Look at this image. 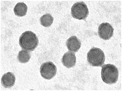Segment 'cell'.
<instances>
[{
	"label": "cell",
	"mask_w": 122,
	"mask_h": 91,
	"mask_svg": "<svg viewBox=\"0 0 122 91\" xmlns=\"http://www.w3.org/2000/svg\"><path fill=\"white\" fill-rule=\"evenodd\" d=\"M15 80V77L13 73L9 72L5 74L2 76L1 83L5 88H10L14 86Z\"/></svg>",
	"instance_id": "9c48e42d"
},
{
	"label": "cell",
	"mask_w": 122,
	"mask_h": 91,
	"mask_svg": "<svg viewBox=\"0 0 122 91\" xmlns=\"http://www.w3.org/2000/svg\"><path fill=\"white\" fill-rule=\"evenodd\" d=\"M39 43L36 34L30 31H25L19 39V43L22 49L30 51L34 50Z\"/></svg>",
	"instance_id": "6da1fadb"
},
{
	"label": "cell",
	"mask_w": 122,
	"mask_h": 91,
	"mask_svg": "<svg viewBox=\"0 0 122 91\" xmlns=\"http://www.w3.org/2000/svg\"><path fill=\"white\" fill-rule=\"evenodd\" d=\"M66 46L69 51L75 53L77 52L81 45V42L75 36L70 37L67 40Z\"/></svg>",
	"instance_id": "ba28073f"
},
{
	"label": "cell",
	"mask_w": 122,
	"mask_h": 91,
	"mask_svg": "<svg viewBox=\"0 0 122 91\" xmlns=\"http://www.w3.org/2000/svg\"><path fill=\"white\" fill-rule=\"evenodd\" d=\"M87 60L91 66L101 67L104 64L105 57L103 51L100 48L93 47L87 54Z\"/></svg>",
	"instance_id": "3957f363"
},
{
	"label": "cell",
	"mask_w": 122,
	"mask_h": 91,
	"mask_svg": "<svg viewBox=\"0 0 122 91\" xmlns=\"http://www.w3.org/2000/svg\"><path fill=\"white\" fill-rule=\"evenodd\" d=\"M72 17L79 20H85L89 14L87 6L83 2H78L73 5L71 9Z\"/></svg>",
	"instance_id": "277c9868"
},
{
	"label": "cell",
	"mask_w": 122,
	"mask_h": 91,
	"mask_svg": "<svg viewBox=\"0 0 122 91\" xmlns=\"http://www.w3.org/2000/svg\"><path fill=\"white\" fill-rule=\"evenodd\" d=\"M101 77L103 81L107 84L115 83L118 80V71L114 65L107 64L102 67Z\"/></svg>",
	"instance_id": "7a4b0ae2"
},
{
	"label": "cell",
	"mask_w": 122,
	"mask_h": 91,
	"mask_svg": "<svg viewBox=\"0 0 122 91\" xmlns=\"http://www.w3.org/2000/svg\"><path fill=\"white\" fill-rule=\"evenodd\" d=\"M62 61L63 65L67 68H69L74 66L76 62L75 53L68 51L63 55Z\"/></svg>",
	"instance_id": "52a82bcc"
},
{
	"label": "cell",
	"mask_w": 122,
	"mask_h": 91,
	"mask_svg": "<svg viewBox=\"0 0 122 91\" xmlns=\"http://www.w3.org/2000/svg\"><path fill=\"white\" fill-rule=\"evenodd\" d=\"M30 57L31 54L30 52L25 50H22L19 52L17 56L18 61L21 63L28 62Z\"/></svg>",
	"instance_id": "8fae6325"
},
{
	"label": "cell",
	"mask_w": 122,
	"mask_h": 91,
	"mask_svg": "<svg viewBox=\"0 0 122 91\" xmlns=\"http://www.w3.org/2000/svg\"><path fill=\"white\" fill-rule=\"evenodd\" d=\"M114 30L110 24L108 23H103L99 26L98 34L99 37L103 39L108 40L113 36Z\"/></svg>",
	"instance_id": "8992f818"
},
{
	"label": "cell",
	"mask_w": 122,
	"mask_h": 91,
	"mask_svg": "<svg viewBox=\"0 0 122 91\" xmlns=\"http://www.w3.org/2000/svg\"><path fill=\"white\" fill-rule=\"evenodd\" d=\"M27 9V6L24 3L19 2L15 6L14 11L16 15L22 17L26 15Z\"/></svg>",
	"instance_id": "30bf717a"
},
{
	"label": "cell",
	"mask_w": 122,
	"mask_h": 91,
	"mask_svg": "<svg viewBox=\"0 0 122 91\" xmlns=\"http://www.w3.org/2000/svg\"><path fill=\"white\" fill-rule=\"evenodd\" d=\"M53 20V17L49 14L42 16L40 19L41 25L46 27H50L52 24Z\"/></svg>",
	"instance_id": "7c38bea8"
},
{
	"label": "cell",
	"mask_w": 122,
	"mask_h": 91,
	"mask_svg": "<svg viewBox=\"0 0 122 91\" xmlns=\"http://www.w3.org/2000/svg\"><path fill=\"white\" fill-rule=\"evenodd\" d=\"M56 66L51 61L44 63L40 68L41 76L46 79L49 80L52 79L56 76Z\"/></svg>",
	"instance_id": "5b68a950"
}]
</instances>
